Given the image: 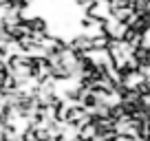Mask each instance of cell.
<instances>
[{"label": "cell", "mask_w": 150, "mask_h": 141, "mask_svg": "<svg viewBox=\"0 0 150 141\" xmlns=\"http://www.w3.org/2000/svg\"><path fill=\"white\" fill-rule=\"evenodd\" d=\"M97 135H99V126H97V119H93V121H91V123H86L84 128H80V137H82V139H86V141L95 139Z\"/></svg>", "instance_id": "obj_3"}, {"label": "cell", "mask_w": 150, "mask_h": 141, "mask_svg": "<svg viewBox=\"0 0 150 141\" xmlns=\"http://www.w3.org/2000/svg\"><path fill=\"white\" fill-rule=\"evenodd\" d=\"M91 40H93V49H108V44H110V38L106 33H102L97 38H91Z\"/></svg>", "instance_id": "obj_5"}, {"label": "cell", "mask_w": 150, "mask_h": 141, "mask_svg": "<svg viewBox=\"0 0 150 141\" xmlns=\"http://www.w3.org/2000/svg\"><path fill=\"white\" fill-rule=\"evenodd\" d=\"M29 24H31V33L33 31H51V29H49V22L42 18V16H33V18H29Z\"/></svg>", "instance_id": "obj_4"}, {"label": "cell", "mask_w": 150, "mask_h": 141, "mask_svg": "<svg viewBox=\"0 0 150 141\" xmlns=\"http://www.w3.org/2000/svg\"><path fill=\"white\" fill-rule=\"evenodd\" d=\"M86 13L93 16V18H97V20H106V18L112 16V5L108 2V0H95L93 7H91Z\"/></svg>", "instance_id": "obj_2"}, {"label": "cell", "mask_w": 150, "mask_h": 141, "mask_svg": "<svg viewBox=\"0 0 150 141\" xmlns=\"http://www.w3.org/2000/svg\"><path fill=\"white\" fill-rule=\"evenodd\" d=\"M128 24L124 22V20L115 18V16H110V18L104 20V31H106V35L110 40H124L126 38V33H128Z\"/></svg>", "instance_id": "obj_1"}]
</instances>
